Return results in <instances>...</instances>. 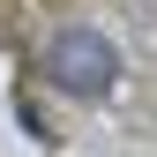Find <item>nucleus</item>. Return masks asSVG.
Returning a JSON list of instances; mask_svg holds the SVG:
<instances>
[{"instance_id": "1", "label": "nucleus", "mask_w": 157, "mask_h": 157, "mask_svg": "<svg viewBox=\"0 0 157 157\" xmlns=\"http://www.w3.org/2000/svg\"><path fill=\"white\" fill-rule=\"evenodd\" d=\"M45 75L60 90H75V97H105L112 75H120V52H112V37H97V30H60L45 45Z\"/></svg>"}]
</instances>
